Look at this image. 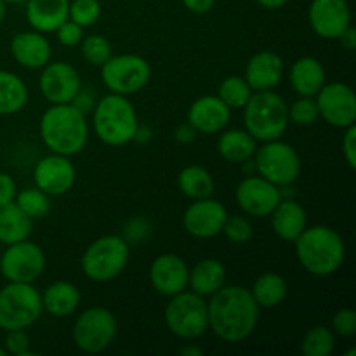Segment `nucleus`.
I'll use <instances>...</instances> for the list:
<instances>
[{"mask_svg":"<svg viewBox=\"0 0 356 356\" xmlns=\"http://www.w3.org/2000/svg\"><path fill=\"white\" fill-rule=\"evenodd\" d=\"M259 312L249 289L225 285L207 298L209 330L222 343H243L257 329Z\"/></svg>","mask_w":356,"mask_h":356,"instance_id":"1","label":"nucleus"},{"mask_svg":"<svg viewBox=\"0 0 356 356\" xmlns=\"http://www.w3.org/2000/svg\"><path fill=\"white\" fill-rule=\"evenodd\" d=\"M292 243L299 264L313 277L325 278L337 273L346 259V243L330 226H306Z\"/></svg>","mask_w":356,"mask_h":356,"instance_id":"2","label":"nucleus"},{"mask_svg":"<svg viewBox=\"0 0 356 356\" xmlns=\"http://www.w3.org/2000/svg\"><path fill=\"white\" fill-rule=\"evenodd\" d=\"M38 132L49 152L65 156L79 155L89 141L87 117L72 103L51 104L42 113Z\"/></svg>","mask_w":356,"mask_h":356,"instance_id":"3","label":"nucleus"},{"mask_svg":"<svg viewBox=\"0 0 356 356\" xmlns=\"http://www.w3.org/2000/svg\"><path fill=\"white\" fill-rule=\"evenodd\" d=\"M138 125V113L127 96L110 92L97 99L92 110V129L101 143L113 148L129 145Z\"/></svg>","mask_w":356,"mask_h":356,"instance_id":"4","label":"nucleus"},{"mask_svg":"<svg viewBox=\"0 0 356 356\" xmlns=\"http://www.w3.org/2000/svg\"><path fill=\"white\" fill-rule=\"evenodd\" d=\"M245 131L257 143L280 139L285 134L289 122V106L280 94L273 90H261L250 96L249 103L242 108Z\"/></svg>","mask_w":356,"mask_h":356,"instance_id":"5","label":"nucleus"},{"mask_svg":"<svg viewBox=\"0 0 356 356\" xmlns=\"http://www.w3.org/2000/svg\"><path fill=\"white\" fill-rule=\"evenodd\" d=\"M131 257V245L120 235H104L83 250L80 268L89 280L106 284L124 273Z\"/></svg>","mask_w":356,"mask_h":356,"instance_id":"6","label":"nucleus"},{"mask_svg":"<svg viewBox=\"0 0 356 356\" xmlns=\"http://www.w3.org/2000/svg\"><path fill=\"white\" fill-rule=\"evenodd\" d=\"M167 329L183 341H197L209 330L207 299L190 289L169 298L163 312Z\"/></svg>","mask_w":356,"mask_h":356,"instance_id":"7","label":"nucleus"},{"mask_svg":"<svg viewBox=\"0 0 356 356\" xmlns=\"http://www.w3.org/2000/svg\"><path fill=\"white\" fill-rule=\"evenodd\" d=\"M252 165L261 177L282 190L292 186L298 181L301 174V156L294 146L282 141L280 138L257 145Z\"/></svg>","mask_w":356,"mask_h":356,"instance_id":"8","label":"nucleus"},{"mask_svg":"<svg viewBox=\"0 0 356 356\" xmlns=\"http://www.w3.org/2000/svg\"><path fill=\"white\" fill-rule=\"evenodd\" d=\"M42 296L33 284H16L7 282L0 289V329L16 330L30 329L40 320Z\"/></svg>","mask_w":356,"mask_h":356,"instance_id":"9","label":"nucleus"},{"mask_svg":"<svg viewBox=\"0 0 356 356\" xmlns=\"http://www.w3.org/2000/svg\"><path fill=\"white\" fill-rule=\"evenodd\" d=\"M118 332L117 316L104 306H92L76 316L72 339L83 353H103L113 344Z\"/></svg>","mask_w":356,"mask_h":356,"instance_id":"10","label":"nucleus"},{"mask_svg":"<svg viewBox=\"0 0 356 356\" xmlns=\"http://www.w3.org/2000/svg\"><path fill=\"white\" fill-rule=\"evenodd\" d=\"M99 70L104 87L127 97L141 92L152 79V66L138 54L111 56Z\"/></svg>","mask_w":356,"mask_h":356,"instance_id":"11","label":"nucleus"},{"mask_svg":"<svg viewBox=\"0 0 356 356\" xmlns=\"http://www.w3.org/2000/svg\"><path fill=\"white\" fill-rule=\"evenodd\" d=\"M45 270V254L30 240L6 245L0 254V273L7 282L35 284Z\"/></svg>","mask_w":356,"mask_h":356,"instance_id":"12","label":"nucleus"},{"mask_svg":"<svg viewBox=\"0 0 356 356\" xmlns=\"http://www.w3.org/2000/svg\"><path fill=\"white\" fill-rule=\"evenodd\" d=\"M322 120L336 129H346L356 122V96L353 87L344 82L323 83L315 96Z\"/></svg>","mask_w":356,"mask_h":356,"instance_id":"13","label":"nucleus"},{"mask_svg":"<svg viewBox=\"0 0 356 356\" xmlns=\"http://www.w3.org/2000/svg\"><path fill=\"white\" fill-rule=\"evenodd\" d=\"M235 198L238 207L250 218H270L284 195L280 188L259 174H250L238 183Z\"/></svg>","mask_w":356,"mask_h":356,"instance_id":"14","label":"nucleus"},{"mask_svg":"<svg viewBox=\"0 0 356 356\" xmlns=\"http://www.w3.org/2000/svg\"><path fill=\"white\" fill-rule=\"evenodd\" d=\"M228 216L225 205L212 197L191 200L183 214V228L193 238H214V236L221 235Z\"/></svg>","mask_w":356,"mask_h":356,"instance_id":"15","label":"nucleus"},{"mask_svg":"<svg viewBox=\"0 0 356 356\" xmlns=\"http://www.w3.org/2000/svg\"><path fill=\"white\" fill-rule=\"evenodd\" d=\"M35 186L49 197H61L68 193L76 181V169L72 156L49 153L42 156L33 169Z\"/></svg>","mask_w":356,"mask_h":356,"instance_id":"16","label":"nucleus"},{"mask_svg":"<svg viewBox=\"0 0 356 356\" xmlns=\"http://www.w3.org/2000/svg\"><path fill=\"white\" fill-rule=\"evenodd\" d=\"M82 87L79 72L66 61H49L42 68L38 89L51 104L72 103Z\"/></svg>","mask_w":356,"mask_h":356,"instance_id":"17","label":"nucleus"},{"mask_svg":"<svg viewBox=\"0 0 356 356\" xmlns=\"http://www.w3.org/2000/svg\"><path fill=\"white\" fill-rule=\"evenodd\" d=\"M308 23L320 38L337 40L351 24V9L346 0H312Z\"/></svg>","mask_w":356,"mask_h":356,"instance_id":"18","label":"nucleus"},{"mask_svg":"<svg viewBox=\"0 0 356 356\" xmlns=\"http://www.w3.org/2000/svg\"><path fill=\"white\" fill-rule=\"evenodd\" d=\"M190 266L181 256L172 252L160 254L149 266V284L156 294L172 298L188 289Z\"/></svg>","mask_w":356,"mask_h":356,"instance_id":"19","label":"nucleus"},{"mask_svg":"<svg viewBox=\"0 0 356 356\" xmlns=\"http://www.w3.org/2000/svg\"><path fill=\"white\" fill-rule=\"evenodd\" d=\"M10 54L14 61L28 70H42L52 58V45L45 33L37 30L19 31L10 38Z\"/></svg>","mask_w":356,"mask_h":356,"instance_id":"20","label":"nucleus"},{"mask_svg":"<svg viewBox=\"0 0 356 356\" xmlns=\"http://www.w3.org/2000/svg\"><path fill=\"white\" fill-rule=\"evenodd\" d=\"M232 118V110L218 96H202L188 110V124L197 134H218L225 131Z\"/></svg>","mask_w":356,"mask_h":356,"instance_id":"21","label":"nucleus"},{"mask_svg":"<svg viewBox=\"0 0 356 356\" xmlns=\"http://www.w3.org/2000/svg\"><path fill=\"white\" fill-rule=\"evenodd\" d=\"M285 65L280 54L273 51H259L245 65L243 79L254 92L275 90L284 79Z\"/></svg>","mask_w":356,"mask_h":356,"instance_id":"22","label":"nucleus"},{"mask_svg":"<svg viewBox=\"0 0 356 356\" xmlns=\"http://www.w3.org/2000/svg\"><path fill=\"white\" fill-rule=\"evenodd\" d=\"M24 3L28 24L40 33H54L68 19L70 0H24Z\"/></svg>","mask_w":356,"mask_h":356,"instance_id":"23","label":"nucleus"},{"mask_svg":"<svg viewBox=\"0 0 356 356\" xmlns=\"http://www.w3.org/2000/svg\"><path fill=\"white\" fill-rule=\"evenodd\" d=\"M270 218L275 235L284 242H294L308 226V214L305 207L292 198H282Z\"/></svg>","mask_w":356,"mask_h":356,"instance_id":"24","label":"nucleus"},{"mask_svg":"<svg viewBox=\"0 0 356 356\" xmlns=\"http://www.w3.org/2000/svg\"><path fill=\"white\" fill-rule=\"evenodd\" d=\"M325 68L322 61L313 56H305L294 61V65L289 70V82H291L292 90L298 96L315 97L316 92L327 82Z\"/></svg>","mask_w":356,"mask_h":356,"instance_id":"25","label":"nucleus"},{"mask_svg":"<svg viewBox=\"0 0 356 356\" xmlns=\"http://www.w3.org/2000/svg\"><path fill=\"white\" fill-rule=\"evenodd\" d=\"M226 266L221 261L214 257H205L190 268V278H188V289L202 298H211L212 294L226 285Z\"/></svg>","mask_w":356,"mask_h":356,"instance_id":"26","label":"nucleus"},{"mask_svg":"<svg viewBox=\"0 0 356 356\" xmlns=\"http://www.w3.org/2000/svg\"><path fill=\"white\" fill-rule=\"evenodd\" d=\"M42 308L54 318H66L79 309L82 296L79 287L68 280L52 282L42 292Z\"/></svg>","mask_w":356,"mask_h":356,"instance_id":"27","label":"nucleus"},{"mask_svg":"<svg viewBox=\"0 0 356 356\" xmlns=\"http://www.w3.org/2000/svg\"><path fill=\"white\" fill-rule=\"evenodd\" d=\"M257 145L259 143L245 129H225L218 139V152L226 162L247 163L252 160Z\"/></svg>","mask_w":356,"mask_h":356,"instance_id":"28","label":"nucleus"},{"mask_svg":"<svg viewBox=\"0 0 356 356\" xmlns=\"http://www.w3.org/2000/svg\"><path fill=\"white\" fill-rule=\"evenodd\" d=\"M33 228V219L28 218L23 211L16 205V202L0 205V243L10 245V243L21 242L30 236Z\"/></svg>","mask_w":356,"mask_h":356,"instance_id":"29","label":"nucleus"},{"mask_svg":"<svg viewBox=\"0 0 356 356\" xmlns=\"http://www.w3.org/2000/svg\"><path fill=\"white\" fill-rule=\"evenodd\" d=\"M249 291L259 308H277L287 299L289 284L280 273L266 271L254 280L252 289Z\"/></svg>","mask_w":356,"mask_h":356,"instance_id":"30","label":"nucleus"},{"mask_svg":"<svg viewBox=\"0 0 356 356\" xmlns=\"http://www.w3.org/2000/svg\"><path fill=\"white\" fill-rule=\"evenodd\" d=\"M28 103V87L19 75L0 70V115H14Z\"/></svg>","mask_w":356,"mask_h":356,"instance_id":"31","label":"nucleus"},{"mask_svg":"<svg viewBox=\"0 0 356 356\" xmlns=\"http://www.w3.org/2000/svg\"><path fill=\"white\" fill-rule=\"evenodd\" d=\"M177 186L181 193L190 200L212 197L216 190V181L212 174L202 165H186L177 176Z\"/></svg>","mask_w":356,"mask_h":356,"instance_id":"32","label":"nucleus"},{"mask_svg":"<svg viewBox=\"0 0 356 356\" xmlns=\"http://www.w3.org/2000/svg\"><path fill=\"white\" fill-rule=\"evenodd\" d=\"M252 94L254 90L250 89V86L247 83V80L243 79V76L232 75L226 76V79L219 83V89L216 96H218L229 110H242V108L249 103Z\"/></svg>","mask_w":356,"mask_h":356,"instance_id":"33","label":"nucleus"},{"mask_svg":"<svg viewBox=\"0 0 356 356\" xmlns=\"http://www.w3.org/2000/svg\"><path fill=\"white\" fill-rule=\"evenodd\" d=\"M336 348V334L325 325H315L306 330L301 339V351L305 356H330Z\"/></svg>","mask_w":356,"mask_h":356,"instance_id":"34","label":"nucleus"},{"mask_svg":"<svg viewBox=\"0 0 356 356\" xmlns=\"http://www.w3.org/2000/svg\"><path fill=\"white\" fill-rule=\"evenodd\" d=\"M14 202L33 221L35 219L45 218L51 212V197L42 190H38L37 186L17 191Z\"/></svg>","mask_w":356,"mask_h":356,"instance_id":"35","label":"nucleus"},{"mask_svg":"<svg viewBox=\"0 0 356 356\" xmlns=\"http://www.w3.org/2000/svg\"><path fill=\"white\" fill-rule=\"evenodd\" d=\"M79 47L80 54L86 59L87 65L97 66V68H101V66L113 56V49H111L110 40L99 33L83 37Z\"/></svg>","mask_w":356,"mask_h":356,"instance_id":"36","label":"nucleus"},{"mask_svg":"<svg viewBox=\"0 0 356 356\" xmlns=\"http://www.w3.org/2000/svg\"><path fill=\"white\" fill-rule=\"evenodd\" d=\"M101 13V3L99 0H70V9H68V19L82 26L83 30L99 21Z\"/></svg>","mask_w":356,"mask_h":356,"instance_id":"37","label":"nucleus"},{"mask_svg":"<svg viewBox=\"0 0 356 356\" xmlns=\"http://www.w3.org/2000/svg\"><path fill=\"white\" fill-rule=\"evenodd\" d=\"M320 118L318 108H316L315 97L299 96L294 103L289 106V122L296 125H313Z\"/></svg>","mask_w":356,"mask_h":356,"instance_id":"38","label":"nucleus"},{"mask_svg":"<svg viewBox=\"0 0 356 356\" xmlns=\"http://www.w3.org/2000/svg\"><path fill=\"white\" fill-rule=\"evenodd\" d=\"M221 235H225L226 240L235 245H243L252 240L254 228L245 216H228Z\"/></svg>","mask_w":356,"mask_h":356,"instance_id":"39","label":"nucleus"},{"mask_svg":"<svg viewBox=\"0 0 356 356\" xmlns=\"http://www.w3.org/2000/svg\"><path fill=\"white\" fill-rule=\"evenodd\" d=\"M30 337H28L26 330L16 329V330H6V337H3V344L7 355L13 356H30L33 355L30 350Z\"/></svg>","mask_w":356,"mask_h":356,"instance_id":"40","label":"nucleus"},{"mask_svg":"<svg viewBox=\"0 0 356 356\" xmlns=\"http://www.w3.org/2000/svg\"><path fill=\"white\" fill-rule=\"evenodd\" d=\"M332 332L341 337H353L356 334V312L353 308H341L332 315Z\"/></svg>","mask_w":356,"mask_h":356,"instance_id":"41","label":"nucleus"},{"mask_svg":"<svg viewBox=\"0 0 356 356\" xmlns=\"http://www.w3.org/2000/svg\"><path fill=\"white\" fill-rule=\"evenodd\" d=\"M54 33L63 47H79L82 38L86 37V35H83V28L79 26L76 23H73L72 19H66L65 23L59 24V26L56 28Z\"/></svg>","mask_w":356,"mask_h":356,"instance_id":"42","label":"nucleus"},{"mask_svg":"<svg viewBox=\"0 0 356 356\" xmlns=\"http://www.w3.org/2000/svg\"><path fill=\"white\" fill-rule=\"evenodd\" d=\"M149 229L152 228H149V222L146 221V219L132 218L131 221L125 225L122 238H124L129 245H132V243H139L149 235Z\"/></svg>","mask_w":356,"mask_h":356,"instance_id":"43","label":"nucleus"},{"mask_svg":"<svg viewBox=\"0 0 356 356\" xmlns=\"http://www.w3.org/2000/svg\"><path fill=\"white\" fill-rule=\"evenodd\" d=\"M343 141H341V148H343V156L346 163L350 165L351 170L356 169V125L343 129Z\"/></svg>","mask_w":356,"mask_h":356,"instance_id":"44","label":"nucleus"},{"mask_svg":"<svg viewBox=\"0 0 356 356\" xmlns=\"http://www.w3.org/2000/svg\"><path fill=\"white\" fill-rule=\"evenodd\" d=\"M96 96H94L92 94V90L90 89H86V87H80V90L79 92H76V96L73 97V101H72V104L73 106L76 108V110L79 111H82L83 115H89V113H92V110H94V106H96Z\"/></svg>","mask_w":356,"mask_h":356,"instance_id":"45","label":"nucleus"},{"mask_svg":"<svg viewBox=\"0 0 356 356\" xmlns=\"http://www.w3.org/2000/svg\"><path fill=\"white\" fill-rule=\"evenodd\" d=\"M17 193L16 181L7 172H0V205H6L14 202Z\"/></svg>","mask_w":356,"mask_h":356,"instance_id":"46","label":"nucleus"},{"mask_svg":"<svg viewBox=\"0 0 356 356\" xmlns=\"http://www.w3.org/2000/svg\"><path fill=\"white\" fill-rule=\"evenodd\" d=\"M181 2L193 14H207L216 6V0H181Z\"/></svg>","mask_w":356,"mask_h":356,"instance_id":"47","label":"nucleus"},{"mask_svg":"<svg viewBox=\"0 0 356 356\" xmlns=\"http://www.w3.org/2000/svg\"><path fill=\"white\" fill-rule=\"evenodd\" d=\"M195 138H197V131H195L188 122L179 125V127L174 131V139H176L177 143H181V145H190V143L195 141Z\"/></svg>","mask_w":356,"mask_h":356,"instance_id":"48","label":"nucleus"},{"mask_svg":"<svg viewBox=\"0 0 356 356\" xmlns=\"http://www.w3.org/2000/svg\"><path fill=\"white\" fill-rule=\"evenodd\" d=\"M337 40L341 42V45H343L346 51H355L356 49V30L350 24V26L343 31V35H341Z\"/></svg>","mask_w":356,"mask_h":356,"instance_id":"49","label":"nucleus"},{"mask_svg":"<svg viewBox=\"0 0 356 356\" xmlns=\"http://www.w3.org/2000/svg\"><path fill=\"white\" fill-rule=\"evenodd\" d=\"M152 138H153L152 127H146V125L139 124L138 129H136V134L132 141L138 143V145H148V143L152 141Z\"/></svg>","mask_w":356,"mask_h":356,"instance_id":"50","label":"nucleus"},{"mask_svg":"<svg viewBox=\"0 0 356 356\" xmlns=\"http://www.w3.org/2000/svg\"><path fill=\"white\" fill-rule=\"evenodd\" d=\"M256 2L259 3L261 7H264V9L277 10V9H282L289 0H256Z\"/></svg>","mask_w":356,"mask_h":356,"instance_id":"51","label":"nucleus"},{"mask_svg":"<svg viewBox=\"0 0 356 356\" xmlns=\"http://www.w3.org/2000/svg\"><path fill=\"white\" fill-rule=\"evenodd\" d=\"M181 355L183 356H202L204 355V350L200 346H197L195 343H188L186 346L181 350Z\"/></svg>","mask_w":356,"mask_h":356,"instance_id":"52","label":"nucleus"},{"mask_svg":"<svg viewBox=\"0 0 356 356\" xmlns=\"http://www.w3.org/2000/svg\"><path fill=\"white\" fill-rule=\"evenodd\" d=\"M6 14H7V3L3 0H0V24L3 23L6 19Z\"/></svg>","mask_w":356,"mask_h":356,"instance_id":"53","label":"nucleus"},{"mask_svg":"<svg viewBox=\"0 0 356 356\" xmlns=\"http://www.w3.org/2000/svg\"><path fill=\"white\" fill-rule=\"evenodd\" d=\"M6 3H23L24 0H3Z\"/></svg>","mask_w":356,"mask_h":356,"instance_id":"54","label":"nucleus"},{"mask_svg":"<svg viewBox=\"0 0 356 356\" xmlns=\"http://www.w3.org/2000/svg\"><path fill=\"white\" fill-rule=\"evenodd\" d=\"M0 356H7V351L3 346H0Z\"/></svg>","mask_w":356,"mask_h":356,"instance_id":"55","label":"nucleus"}]
</instances>
